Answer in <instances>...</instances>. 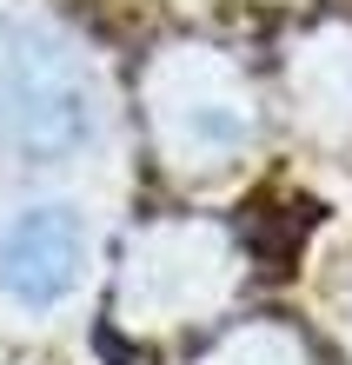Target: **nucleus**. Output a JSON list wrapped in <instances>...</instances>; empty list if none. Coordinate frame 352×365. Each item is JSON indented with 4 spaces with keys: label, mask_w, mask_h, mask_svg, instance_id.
<instances>
[{
    "label": "nucleus",
    "mask_w": 352,
    "mask_h": 365,
    "mask_svg": "<svg viewBox=\"0 0 352 365\" xmlns=\"http://www.w3.org/2000/svg\"><path fill=\"white\" fill-rule=\"evenodd\" d=\"M140 100L153 153L173 180H233L266 126V100H259L253 73L206 40H173L153 53Z\"/></svg>",
    "instance_id": "nucleus-1"
},
{
    "label": "nucleus",
    "mask_w": 352,
    "mask_h": 365,
    "mask_svg": "<svg viewBox=\"0 0 352 365\" xmlns=\"http://www.w3.org/2000/svg\"><path fill=\"white\" fill-rule=\"evenodd\" d=\"M246 259L219 220H153L120 252L114 326L134 339H173L233 306Z\"/></svg>",
    "instance_id": "nucleus-2"
},
{
    "label": "nucleus",
    "mask_w": 352,
    "mask_h": 365,
    "mask_svg": "<svg viewBox=\"0 0 352 365\" xmlns=\"http://www.w3.org/2000/svg\"><path fill=\"white\" fill-rule=\"evenodd\" d=\"M94 140V87L67 40L40 27L0 34V146L27 160H54Z\"/></svg>",
    "instance_id": "nucleus-3"
},
{
    "label": "nucleus",
    "mask_w": 352,
    "mask_h": 365,
    "mask_svg": "<svg viewBox=\"0 0 352 365\" xmlns=\"http://www.w3.org/2000/svg\"><path fill=\"white\" fill-rule=\"evenodd\" d=\"M86 272V232L74 212L34 206L0 232V286H7L20 306H54L67 299Z\"/></svg>",
    "instance_id": "nucleus-4"
},
{
    "label": "nucleus",
    "mask_w": 352,
    "mask_h": 365,
    "mask_svg": "<svg viewBox=\"0 0 352 365\" xmlns=\"http://www.w3.org/2000/svg\"><path fill=\"white\" fill-rule=\"evenodd\" d=\"M293 100L319 133H339V120H352V34H326V40L299 47Z\"/></svg>",
    "instance_id": "nucleus-5"
},
{
    "label": "nucleus",
    "mask_w": 352,
    "mask_h": 365,
    "mask_svg": "<svg viewBox=\"0 0 352 365\" xmlns=\"http://www.w3.org/2000/svg\"><path fill=\"white\" fill-rule=\"evenodd\" d=\"M193 365H319V352H313V339L299 326H286V319H239V326H226Z\"/></svg>",
    "instance_id": "nucleus-6"
}]
</instances>
